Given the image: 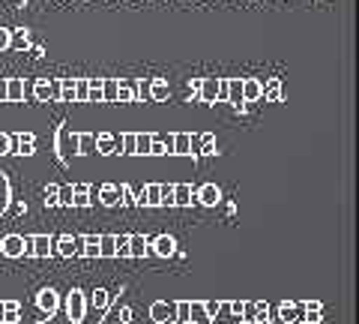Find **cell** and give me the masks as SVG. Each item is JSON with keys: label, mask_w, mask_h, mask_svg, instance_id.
Wrapping results in <instances>:
<instances>
[{"label": "cell", "mask_w": 359, "mask_h": 324, "mask_svg": "<svg viewBox=\"0 0 359 324\" xmlns=\"http://www.w3.org/2000/svg\"><path fill=\"white\" fill-rule=\"evenodd\" d=\"M0 255H6V259L30 255V238H21V234H6V238H0Z\"/></svg>", "instance_id": "6da1fadb"}, {"label": "cell", "mask_w": 359, "mask_h": 324, "mask_svg": "<svg viewBox=\"0 0 359 324\" xmlns=\"http://www.w3.org/2000/svg\"><path fill=\"white\" fill-rule=\"evenodd\" d=\"M84 316H87V297L81 288H72V292L66 294V318L72 324H81Z\"/></svg>", "instance_id": "7a4b0ae2"}, {"label": "cell", "mask_w": 359, "mask_h": 324, "mask_svg": "<svg viewBox=\"0 0 359 324\" xmlns=\"http://www.w3.org/2000/svg\"><path fill=\"white\" fill-rule=\"evenodd\" d=\"M54 144H57L60 160H69V156H78V132H72L66 124H60V127H57V138H54Z\"/></svg>", "instance_id": "3957f363"}, {"label": "cell", "mask_w": 359, "mask_h": 324, "mask_svg": "<svg viewBox=\"0 0 359 324\" xmlns=\"http://www.w3.org/2000/svg\"><path fill=\"white\" fill-rule=\"evenodd\" d=\"M150 255H159V259H174L177 255V238L171 234H156L150 240Z\"/></svg>", "instance_id": "277c9868"}, {"label": "cell", "mask_w": 359, "mask_h": 324, "mask_svg": "<svg viewBox=\"0 0 359 324\" xmlns=\"http://www.w3.org/2000/svg\"><path fill=\"white\" fill-rule=\"evenodd\" d=\"M36 306H39V312L42 316H54V312L60 309V294L54 292V288H39L36 292Z\"/></svg>", "instance_id": "5b68a950"}, {"label": "cell", "mask_w": 359, "mask_h": 324, "mask_svg": "<svg viewBox=\"0 0 359 324\" xmlns=\"http://www.w3.org/2000/svg\"><path fill=\"white\" fill-rule=\"evenodd\" d=\"M54 255V238L51 234H33L30 238V259H48Z\"/></svg>", "instance_id": "8992f818"}, {"label": "cell", "mask_w": 359, "mask_h": 324, "mask_svg": "<svg viewBox=\"0 0 359 324\" xmlns=\"http://www.w3.org/2000/svg\"><path fill=\"white\" fill-rule=\"evenodd\" d=\"M192 91L198 93L201 103H216V91H219V78H195Z\"/></svg>", "instance_id": "52a82bcc"}, {"label": "cell", "mask_w": 359, "mask_h": 324, "mask_svg": "<svg viewBox=\"0 0 359 324\" xmlns=\"http://www.w3.org/2000/svg\"><path fill=\"white\" fill-rule=\"evenodd\" d=\"M9 144H13V153H18V156H33L36 153V136H33V132L9 136Z\"/></svg>", "instance_id": "ba28073f"}, {"label": "cell", "mask_w": 359, "mask_h": 324, "mask_svg": "<svg viewBox=\"0 0 359 324\" xmlns=\"http://www.w3.org/2000/svg\"><path fill=\"white\" fill-rule=\"evenodd\" d=\"M195 201H198V205H204V207H216L222 201V189L216 183H201L195 189Z\"/></svg>", "instance_id": "9c48e42d"}, {"label": "cell", "mask_w": 359, "mask_h": 324, "mask_svg": "<svg viewBox=\"0 0 359 324\" xmlns=\"http://www.w3.org/2000/svg\"><path fill=\"white\" fill-rule=\"evenodd\" d=\"M78 250H81V234L78 238H54V255H60V259H72V255H78Z\"/></svg>", "instance_id": "30bf717a"}, {"label": "cell", "mask_w": 359, "mask_h": 324, "mask_svg": "<svg viewBox=\"0 0 359 324\" xmlns=\"http://www.w3.org/2000/svg\"><path fill=\"white\" fill-rule=\"evenodd\" d=\"M192 153H201V156L216 153V132H201V136H192Z\"/></svg>", "instance_id": "8fae6325"}, {"label": "cell", "mask_w": 359, "mask_h": 324, "mask_svg": "<svg viewBox=\"0 0 359 324\" xmlns=\"http://www.w3.org/2000/svg\"><path fill=\"white\" fill-rule=\"evenodd\" d=\"M33 96H36V103H54L57 99V82H33Z\"/></svg>", "instance_id": "7c38bea8"}, {"label": "cell", "mask_w": 359, "mask_h": 324, "mask_svg": "<svg viewBox=\"0 0 359 324\" xmlns=\"http://www.w3.org/2000/svg\"><path fill=\"white\" fill-rule=\"evenodd\" d=\"M210 304L207 300H189V324H210Z\"/></svg>", "instance_id": "4fadbf2b"}, {"label": "cell", "mask_w": 359, "mask_h": 324, "mask_svg": "<svg viewBox=\"0 0 359 324\" xmlns=\"http://www.w3.org/2000/svg\"><path fill=\"white\" fill-rule=\"evenodd\" d=\"M150 318L156 324L174 321V304H168V300H153V304H150Z\"/></svg>", "instance_id": "5bb4252c"}, {"label": "cell", "mask_w": 359, "mask_h": 324, "mask_svg": "<svg viewBox=\"0 0 359 324\" xmlns=\"http://www.w3.org/2000/svg\"><path fill=\"white\" fill-rule=\"evenodd\" d=\"M264 99V82L261 78H243V103H257Z\"/></svg>", "instance_id": "9a60e30c"}, {"label": "cell", "mask_w": 359, "mask_h": 324, "mask_svg": "<svg viewBox=\"0 0 359 324\" xmlns=\"http://www.w3.org/2000/svg\"><path fill=\"white\" fill-rule=\"evenodd\" d=\"M96 201H99L102 207H117V205H120V189H117V183L99 186V189H96Z\"/></svg>", "instance_id": "2e32d148"}, {"label": "cell", "mask_w": 359, "mask_h": 324, "mask_svg": "<svg viewBox=\"0 0 359 324\" xmlns=\"http://www.w3.org/2000/svg\"><path fill=\"white\" fill-rule=\"evenodd\" d=\"M138 84L135 78H117V103H132L138 96Z\"/></svg>", "instance_id": "e0dca14e"}, {"label": "cell", "mask_w": 359, "mask_h": 324, "mask_svg": "<svg viewBox=\"0 0 359 324\" xmlns=\"http://www.w3.org/2000/svg\"><path fill=\"white\" fill-rule=\"evenodd\" d=\"M144 255H150V238L129 234V259H144Z\"/></svg>", "instance_id": "ac0fdd59"}, {"label": "cell", "mask_w": 359, "mask_h": 324, "mask_svg": "<svg viewBox=\"0 0 359 324\" xmlns=\"http://www.w3.org/2000/svg\"><path fill=\"white\" fill-rule=\"evenodd\" d=\"M171 153L192 156V132H177V136H171Z\"/></svg>", "instance_id": "d6986e66"}, {"label": "cell", "mask_w": 359, "mask_h": 324, "mask_svg": "<svg viewBox=\"0 0 359 324\" xmlns=\"http://www.w3.org/2000/svg\"><path fill=\"white\" fill-rule=\"evenodd\" d=\"M147 96L153 99V103H165V99L171 96V87H168V82H162V78H150L147 82Z\"/></svg>", "instance_id": "ffe728a7"}, {"label": "cell", "mask_w": 359, "mask_h": 324, "mask_svg": "<svg viewBox=\"0 0 359 324\" xmlns=\"http://www.w3.org/2000/svg\"><path fill=\"white\" fill-rule=\"evenodd\" d=\"M228 103L237 111L245 108V103H243V78H228Z\"/></svg>", "instance_id": "44dd1931"}, {"label": "cell", "mask_w": 359, "mask_h": 324, "mask_svg": "<svg viewBox=\"0 0 359 324\" xmlns=\"http://www.w3.org/2000/svg\"><path fill=\"white\" fill-rule=\"evenodd\" d=\"M117 148H120V144H117V136H114V132H99V136H96V150L102 153V156L117 153Z\"/></svg>", "instance_id": "7402d4cb"}, {"label": "cell", "mask_w": 359, "mask_h": 324, "mask_svg": "<svg viewBox=\"0 0 359 324\" xmlns=\"http://www.w3.org/2000/svg\"><path fill=\"white\" fill-rule=\"evenodd\" d=\"M0 321L4 324H18V318H21V304L18 300H4V304H0Z\"/></svg>", "instance_id": "603a6c76"}, {"label": "cell", "mask_w": 359, "mask_h": 324, "mask_svg": "<svg viewBox=\"0 0 359 324\" xmlns=\"http://www.w3.org/2000/svg\"><path fill=\"white\" fill-rule=\"evenodd\" d=\"M27 93V87L21 78H6V103H21Z\"/></svg>", "instance_id": "cb8c5ba5"}, {"label": "cell", "mask_w": 359, "mask_h": 324, "mask_svg": "<svg viewBox=\"0 0 359 324\" xmlns=\"http://www.w3.org/2000/svg\"><path fill=\"white\" fill-rule=\"evenodd\" d=\"M111 300H114V294H111L108 288H96V292H90V306H93L96 312H105L111 306Z\"/></svg>", "instance_id": "d4e9b609"}, {"label": "cell", "mask_w": 359, "mask_h": 324, "mask_svg": "<svg viewBox=\"0 0 359 324\" xmlns=\"http://www.w3.org/2000/svg\"><path fill=\"white\" fill-rule=\"evenodd\" d=\"M195 201V193L189 183H177L174 186V207H189Z\"/></svg>", "instance_id": "484cf974"}, {"label": "cell", "mask_w": 359, "mask_h": 324, "mask_svg": "<svg viewBox=\"0 0 359 324\" xmlns=\"http://www.w3.org/2000/svg\"><path fill=\"white\" fill-rule=\"evenodd\" d=\"M78 255H84V259H99V234H81V250Z\"/></svg>", "instance_id": "4316f807"}, {"label": "cell", "mask_w": 359, "mask_h": 324, "mask_svg": "<svg viewBox=\"0 0 359 324\" xmlns=\"http://www.w3.org/2000/svg\"><path fill=\"white\" fill-rule=\"evenodd\" d=\"M278 318H282L285 324H294L302 318V304H282L278 306Z\"/></svg>", "instance_id": "83f0119b"}, {"label": "cell", "mask_w": 359, "mask_h": 324, "mask_svg": "<svg viewBox=\"0 0 359 324\" xmlns=\"http://www.w3.org/2000/svg\"><path fill=\"white\" fill-rule=\"evenodd\" d=\"M90 186L87 183H75L72 186V207H90Z\"/></svg>", "instance_id": "f1b7e54d"}, {"label": "cell", "mask_w": 359, "mask_h": 324, "mask_svg": "<svg viewBox=\"0 0 359 324\" xmlns=\"http://www.w3.org/2000/svg\"><path fill=\"white\" fill-rule=\"evenodd\" d=\"M57 99L60 103H75V78H60L57 82Z\"/></svg>", "instance_id": "f546056e"}, {"label": "cell", "mask_w": 359, "mask_h": 324, "mask_svg": "<svg viewBox=\"0 0 359 324\" xmlns=\"http://www.w3.org/2000/svg\"><path fill=\"white\" fill-rule=\"evenodd\" d=\"M264 99L266 103H282V78H269L264 84Z\"/></svg>", "instance_id": "4dcf8cb0"}, {"label": "cell", "mask_w": 359, "mask_h": 324, "mask_svg": "<svg viewBox=\"0 0 359 324\" xmlns=\"http://www.w3.org/2000/svg\"><path fill=\"white\" fill-rule=\"evenodd\" d=\"M99 259H117L114 234H99Z\"/></svg>", "instance_id": "1f68e13d"}, {"label": "cell", "mask_w": 359, "mask_h": 324, "mask_svg": "<svg viewBox=\"0 0 359 324\" xmlns=\"http://www.w3.org/2000/svg\"><path fill=\"white\" fill-rule=\"evenodd\" d=\"M153 132H135V156H150Z\"/></svg>", "instance_id": "d6a6232c"}, {"label": "cell", "mask_w": 359, "mask_h": 324, "mask_svg": "<svg viewBox=\"0 0 359 324\" xmlns=\"http://www.w3.org/2000/svg\"><path fill=\"white\" fill-rule=\"evenodd\" d=\"M30 46V33L25 27L9 30V48H27Z\"/></svg>", "instance_id": "836d02e7"}, {"label": "cell", "mask_w": 359, "mask_h": 324, "mask_svg": "<svg viewBox=\"0 0 359 324\" xmlns=\"http://www.w3.org/2000/svg\"><path fill=\"white\" fill-rule=\"evenodd\" d=\"M90 148H96V136H93V132H78V156L93 153Z\"/></svg>", "instance_id": "e575fe53"}, {"label": "cell", "mask_w": 359, "mask_h": 324, "mask_svg": "<svg viewBox=\"0 0 359 324\" xmlns=\"http://www.w3.org/2000/svg\"><path fill=\"white\" fill-rule=\"evenodd\" d=\"M102 103H117V78H102Z\"/></svg>", "instance_id": "d590c367"}, {"label": "cell", "mask_w": 359, "mask_h": 324, "mask_svg": "<svg viewBox=\"0 0 359 324\" xmlns=\"http://www.w3.org/2000/svg\"><path fill=\"white\" fill-rule=\"evenodd\" d=\"M87 103H102V78H87Z\"/></svg>", "instance_id": "8d00e7d4"}, {"label": "cell", "mask_w": 359, "mask_h": 324, "mask_svg": "<svg viewBox=\"0 0 359 324\" xmlns=\"http://www.w3.org/2000/svg\"><path fill=\"white\" fill-rule=\"evenodd\" d=\"M117 189H120V201H123V205H126V207H138V195H135V189H132V186L120 183Z\"/></svg>", "instance_id": "74e56055"}, {"label": "cell", "mask_w": 359, "mask_h": 324, "mask_svg": "<svg viewBox=\"0 0 359 324\" xmlns=\"http://www.w3.org/2000/svg\"><path fill=\"white\" fill-rule=\"evenodd\" d=\"M117 144H120V153H126V156H135V132H123V136L117 138Z\"/></svg>", "instance_id": "f35d334b"}, {"label": "cell", "mask_w": 359, "mask_h": 324, "mask_svg": "<svg viewBox=\"0 0 359 324\" xmlns=\"http://www.w3.org/2000/svg\"><path fill=\"white\" fill-rule=\"evenodd\" d=\"M114 250L120 259H129V234H114Z\"/></svg>", "instance_id": "ab89813d"}, {"label": "cell", "mask_w": 359, "mask_h": 324, "mask_svg": "<svg viewBox=\"0 0 359 324\" xmlns=\"http://www.w3.org/2000/svg\"><path fill=\"white\" fill-rule=\"evenodd\" d=\"M174 321L189 324V300H177L174 304Z\"/></svg>", "instance_id": "60d3db41"}, {"label": "cell", "mask_w": 359, "mask_h": 324, "mask_svg": "<svg viewBox=\"0 0 359 324\" xmlns=\"http://www.w3.org/2000/svg\"><path fill=\"white\" fill-rule=\"evenodd\" d=\"M87 91H90L87 78H75V103H87Z\"/></svg>", "instance_id": "b9f144b4"}, {"label": "cell", "mask_w": 359, "mask_h": 324, "mask_svg": "<svg viewBox=\"0 0 359 324\" xmlns=\"http://www.w3.org/2000/svg\"><path fill=\"white\" fill-rule=\"evenodd\" d=\"M57 205L60 207H72V186H60L57 189Z\"/></svg>", "instance_id": "7bdbcfd3"}, {"label": "cell", "mask_w": 359, "mask_h": 324, "mask_svg": "<svg viewBox=\"0 0 359 324\" xmlns=\"http://www.w3.org/2000/svg\"><path fill=\"white\" fill-rule=\"evenodd\" d=\"M9 201H13V198H9V181H6V177H0V210H6Z\"/></svg>", "instance_id": "ee69618b"}, {"label": "cell", "mask_w": 359, "mask_h": 324, "mask_svg": "<svg viewBox=\"0 0 359 324\" xmlns=\"http://www.w3.org/2000/svg\"><path fill=\"white\" fill-rule=\"evenodd\" d=\"M57 183H48V186H45V205H48V207H57Z\"/></svg>", "instance_id": "f6af8a7d"}, {"label": "cell", "mask_w": 359, "mask_h": 324, "mask_svg": "<svg viewBox=\"0 0 359 324\" xmlns=\"http://www.w3.org/2000/svg\"><path fill=\"white\" fill-rule=\"evenodd\" d=\"M255 316H257V304L252 300V304H245V306H243V316H240V318H243L245 324H255Z\"/></svg>", "instance_id": "bcb514c9"}, {"label": "cell", "mask_w": 359, "mask_h": 324, "mask_svg": "<svg viewBox=\"0 0 359 324\" xmlns=\"http://www.w3.org/2000/svg\"><path fill=\"white\" fill-rule=\"evenodd\" d=\"M162 207H174V186L162 183Z\"/></svg>", "instance_id": "7dc6e473"}, {"label": "cell", "mask_w": 359, "mask_h": 324, "mask_svg": "<svg viewBox=\"0 0 359 324\" xmlns=\"http://www.w3.org/2000/svg\"><path fill=\"white\" fill-rule=\"evenodd\" d=\"M216 103H228V78H219V91H216Z\"/></svg>", "instance_id": "c3c4849f"}, {"label": "cell", "mask_w": 359, "mask_h": 324, "mask_svg": "<svg viewBox=\"0 0 359 324\" xmlns=\"http://www.w3.org/2000/svg\"><path fill=\"white\" fill-rule=\"evenodd\" d=\"M13 153V144H9V132H0V156Z\"/></svg>", "instance_id": "681fc988"}, {"label": "cell", "mask_w": 359, "mask_h": 324, "mask_svg": "<svg viewBox=\"0 0 359 324\" xmlns=\"http://www.w3.org/2000/svg\"><path fill=\"white\" fill-rule=\"evenodd\" d=\"M243 306H245V300H231V306H228V312H231V316H243Z\"/></svg>", "instance_id": "f907efd6"}, {"label": "cell", "mask_w": 359, "mask_h": 324, "mask_svg": "<svg viewBox=\"0 0 359 324\" xmlns=\"http://www.w3.org/2000/svg\"><path fill=\"white\" fill-rule=\"evenodd\" d=\"M0 51H9V27H0Z\"/></svg>", "instance_id": "816d5d0a"}, {"label": "cell", "mask_w": 359, "mask_h": 324, "mask_svg": "<svg viewBox=\"0 0 359 324\" xmlns=\"http://www.w3.org/2000/svg\"><path fill=\"white\" fill-rule=\"evenodd\" d=\"M117 318H120L123 324H129V321H132V309H129V306H120V309H117Z\"/></svg>", "instance_id": "f5cc1de1"}, {"label": "cell", "mask_w": 359, "mask_h": 324, "mask_svg": "<svg viewBox=\"0 0 359 324\" xmlns=\"http://www.w3.org/2000/svg\"><path fill=\"white\" fill-rule=\"evenodd\" d=\"M0 103H6V78H0Z\"/></svg>", "instance_id": "db71d44e"}]
</instances>
